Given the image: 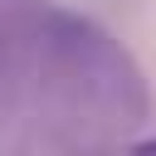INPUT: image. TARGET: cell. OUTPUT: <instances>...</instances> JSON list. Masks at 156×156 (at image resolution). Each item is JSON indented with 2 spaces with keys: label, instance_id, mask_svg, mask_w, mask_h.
Here are the masks:
<instances>
[{
  "label": "cell",
  "instance_id": "1",
  "mask_svg": "<svg viewBox=\"0 0 156 156\" xmlns=\"http://www.w3.org/2000/svg\"><path fill=\"white\" fill-rule=\"evenodd\" d=\"M127 156H156V136H146V141H136V146H127Z\"/></svg>",
  "mask_w": 156,
  "mask_h": 156
}]
</instances>
